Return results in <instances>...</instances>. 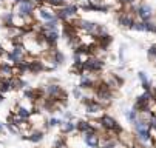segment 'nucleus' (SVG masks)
<instances>
[{
    "instance_id": "f3484780",
    "label": "nucleus",
    "mask_w": 156,
    "mask_h": 148,
    "mask_svg": "<svg viewBox=\"0 0 156 148\" xmlns=\"http://www.w3.org/2000/svg\"><path fill=\"white\" fill-rule=\"evenodd\" d=\"M138 79L141 80V85H142V88H144V91H151V83H150V80H148V77H147V74L144 73V71H139L138 73Z\"/></svg>"
},
{
    "instance_id": "4468645a",
    "label": "nucleus",
    "mask_w": 156,
    "mask_h": 148,
    "mask_svg": "<svg viewBox=\"0 0 156 148\" xmlns=\"http://www.w3.org/2000/svg\"><path fill=\"white\" fill-rule=\"evenodd\" d=\"M43 70H47V67H45V63H43L42 60H31L30 62V67H28V71L30 73L37 74V73H40Z\"/></svg>"
},
{
    "instance_id": "ddd939ff",
    "label": "nucleus",
    "mask_w": 156,
    "mask_h": 148,
    "mask_svg": "<svg viewBox=\"0 0 156 148\" xmlns=\"http://www.w3.org/2000/svg\"><path fill=\"white\" fill-rule=\"evenodd\" d=\"M14 76V68L9 63H0V77L2 79H12Z\"/></svg>"
},
{
    "instance_id": "9d476101",
    "label": "nucleus",
    "mask_w": 156,
    "mask_h": 148,
    "mask_svg": "<svg viewBox=\"0 0 156 148\" xmlns=\"http://www.w3.org/2000/svg\"><path fill=\"white\" fill-rule=\"evenodd\" d=\"M96 80L88 74V73H83L80 76V82H79V88L80 90H94L96 88Z\"/></svg>"
},
{
    "instance_id": "20e7f679",
    "label": "nucleus",
    "mask_w": 156,
    "mask_h": 148,
    "mask_svg": "<svg viewBox=\"0 0 156 148\" xmlns=\"http://www.w3.org/2000/svg\"><path fill=\"white\" fill-rule=\"evenodd\" d=\"M105 67V62L98 56H88L83 60V73H99Z\"/></svg>"
},
{
    "instance_id": "aec40b11",
    "label": "nucleus",
    "mask_w": 156,
    "mask_h": 148,
    "mask_svg": "<svg viewBox=\"0 0 156 148\" xmlns=\"http://www.w3.org/2000/svg\"><path fill=\"white\" fill-rule=\"evenodd\" d=\"M131 29H135V31H138V33H147V25H145V22H141V20H136L135 22V25H133V28Z\"/></svg>"
},
{
    "instance_id": "dca6fc26",
    "label": "nucleus",
    "mask_w": 156,
    "mask_h": 148,
    "mask_svg": "<svg viewBox=\"0 0 156 148\" xmlns=\"http://www.w3.org/2000/svg\"><path fill=\"white\" fill-rule=\"evenodd\" d=\"M60 131L63 134H70V133L76 131V123L73 120H63L62 125H60Z\"/></svg>"
},
{
    "instance_id": "bb28decb",
    "label": "nucleus",
    "mask_w": 156,
    "mask_h": 148,
    "mask_svg": "<svg viewBox=\"0 0 156 148\" xmlns=\"http://www.w3.org/2000/svg\"><path fill=\"white\" fill-rule=\"evenodd\" d=\"M118 2H121L122 5H133V3H135V0H118Z\"/></svg>"
},
{
    "instance_id": "a211bd4d",
    "label": "nucleus",
    "mask_w": 156,
    "mask_h": 148,
    "mask_svg": "<svg viewBox=\"0 0 156 148\" xmlns=\"http://www.w3.org/2000/svg\"><path fill=\"white\" fill-rule=\"evenodd\" d=\"M125 119H127L130 123H135V122L139 119V111H136L135 108L127 110V111H125Z\"/></svg>"
},
{
    "instance_id": "393cba45",
    "label": "nucleus",
    "mask_w": 156,
    "mask_h": 148,
    "mask_svg": "<svg viewBox=\"0 0 156 148\" xmlns=\"http://www.w3.org/2000/svg\"><path fill=\"white\" fill-rule=\"evenodd\" d=\"M145 25H147V33H153V34H156V22H145Z\"/></svg>"
},
{
    "instance_id": "f8f14e48",
    "label": "nucleus",
    "mask_w": 156,
    "mask_h": 148,
    "mask_svg": "<svg viewBox=\"0 0 156 148\" xmlns=\"http://www.w3.org/2000/svg\"><path fill=\"white\" fill-rule=\"evenodd\" d=\"M45 34V42H47V46L51 50V48H56L57 45V42H59V33L57 31H47V33H43Z\"/></svg>"
},
{
    "instance_id": "423d86ee",
    "label": "nucleus",
    "mask_w": 156,
    "mask_h": 148,
    "mask_svg": "<svg viewBox=\"0 0 156 148\" xmlns=\"http://www.w3.org/2000/svg\"><path fill=\"white\" fill-rule=\"evenodd\" d=\"M136 15L139 17L141 22H150L153 17V8L148 3H139L136 8Z\"/></svg>"
},
{
    "instance_id": "7ed1b4c3",
    "label": "nucleus",
    "mask_w": 156,
    "mask_h": 148,
    "mask_svg": "<svg viewBox=\"0 0 156 148\" xmlns=\"http://www.w3.org/2000/svg\"><path fill=\"white\" fill-rule=\"evenodd\" d=\"M77 14H79V6L74 3L65 5L63 8H60L56 12V15L59 17L60 22H73L74 19H77Z\"/></svg>"
},
{
    "instance_id": "6ab92c4d",
    "label": "nucleus",
    "mask_w": 156,
    "mask_h": 148,
    "mask_svg": "<svg viewBox=\"0 0 156 148\" xmlns=\"http://www.w3.org/2000/svg\"><path fill=\"white\" fill-rule=\"evenodd\" d=\"M23 139H28V140H31V142H34V143H39V142L43 139V133H42V131H33L31 134L23 136Z\"/></svg>"
},
{
    "instance_id": "f03ea898",
    "label": "nucleus",
    "mask_w": 156,
    "mask_h": 148,
    "mask_svg": "<svg viewBox=\"0 0 156 148\" xmlns=\"http://www.w3.org/2000/svg\"><path fill=\"white\" fill-rule=\"evenodd\" d=\"M43 91H45V96L48 99H53L56 102H60V103L66 105V91L59 85V83H48Z\"/></svg>"
},
{
    "instance_id": "9b49d317",
    "label": "nucleus",
    "mask_w": 156,
    "mask_h": 148,
    "mask_svg": "<svg viewBox=\"0 0 156 148\" xmlns=\"http://www.w3.org/2000/svg\"><path fill=\"white\" fill-rule=\"evenodd\" d=\"M37 17L40 19V20H43V22H50V20H54L57 15H56V12H53L51 9H48V8H37Z\"/></svg>"
},
{
    "instance_id": "f257e3e1",
    "label": "nucleus",
    "mask_w": 156,
    "mask_h": 148,
    "mask_svg": "<svg viewBox=\"0 0 156 148\" xmlns=\"http://www.w3.org/2000/svg\"><path fill=\"white\" fill-rule=\"evenodd\" d=\"M94 99L104 105V108L113 100V90H111L105 82H98L94 88Z\"/></svg>"
},
{
    "instance_id": "6e6552de",
    "label": "nucleus",
    "mask_w": 156,
    "mask_h": 148,
    "mask_svg": "<svg viewBox=\"0 0 156 148\" xmlns=\"http://www.w3.org/2000/svg\"><path fill=\"white\" fill-rule=\"evenodd\" d=\"M82 139H83V143L88 148H101V145H102V139H101L99 133H87V134H82Z\"/></svg>"
},
{
    "instance_id": "39448f33",
    "label": "nucleus",
    "mask_w": 156,
    "mask_h": 148,
    "mask_svg": "<svg viewBox=\"0 0 156 148\" xmlns=\"http://www.w3.org/2000/svg\"><path fill=\"white\" fill-rule=\"evenodd\" d=\"M37 6H39V3L33 2V0H23V2L17 3V6H16V15L28 19V17L33 15V12L37 9Z\"/></svg>"
},
{
    "instance_id": "c756f323",
    "label": "nucleus",
    "mask_w": 156,
    "mask_h": 148,
    "mask_svg": "<svg viewBox=\"0 0 156 148\" xmlns=\"http://www.w3.org/2000/svg\"><path fill=\"white\" fill-rule=\"evenodd\" d=\"M14 2H16V3H20V2H23V0H14Z\"/></svg>"
},
{
    "instance_id": "7c9ffc66",
    "label": "nucleus",
    "mask_w": 156,
    "mask_h": 148,
    "mask_svg": "<svg viewBox=\"0 0 156 148\" xmlns=\"http://www.w3.org/2000/svg\"><path fill=\"white\" fill-rule=\"evenodd\" d=\"M2 130H3V125H2V123H0V131H2Z\"/></svg>"
},
{
    "instance_id": "2f4dec72",
    "label": "nucleus",
    "mask_w": 156,
    "mask_h": 148,
    "mask_svg": "<svg viewBox=\"0 0 156 148\" xmlns=\"http://www.w3.org/2000/svg\"><path fill=\"white\" fill-rule=\"evenodd\" d=\"M154 67H156V59H154Z\"/></svg>"
},
{
    "instance_id": "a878e982",
    "label": "nucleus",
    "mask_w": 156,
    "mask_h": 148,
    "mask_svg": "<svg viewBox=\"0 0 156 148\" xmlns=\"http://www.w3.org/2000/svg\"><path fill=\"white\" fill-rule=\"evenodd\" d=\"M63 116H65V120H73V113L71 111H63Z\"/></svg>"
},
{
    "instance_id": "cd10ccee",
    "label": "nucleus",
    "mask_w": 156,
    "mask_h": 148,
    "mask_svg": "<svg viewBox=\"0 0 156 148\" xmlns=\"http://www.w3.org/2000/svg\"><path fill=\"white\" fill-rule=\"evenodd\" d=\"M124 50H125L124 46H121V50H119V59H121V60L124 59Z\"/></svg>"
},
{
    "instance_id": "0eeeda50",
    "label": "nucleus",
    "mask_w": 156,
    "mask_h": 148,
    "mask_svg": "<svg viewBox=\"0 0 156 148\" xmlns=\"http://www.w3.org/2000/svg\"><path fill=\"white\" fill-rule=\"evenodd\" d=\"M85 113L88 114V116H91V117H96L98 120L104 116V105L102 103H99L96 99L90 103V105H87L85 107Z\"/></svg>"
},
{
    "instance_id": "1a4fd4ad",
    "label": "nucleus",
    "mask_w": 156,
    "mask_h": 148,
    "mask_svg": "<svg viewBox=\"0 0 156 148\" xmlns=\"http://www.w3.org/2000/svg\"><path fill=\"white\" fill-rule=\"evenodd\" d=\"M135 17H133L131 12H119L118 15V23L122 26V28H133V25H135Z\"/></svg>"
},
{
    "instance_id": "4be33fe9",
    "label": "nucleus",
    "mask_w": 156,
    "mask_h": 148,
    "mask_svg": "<svg viewBox=\"0 0 156 148\" xmlns=\"http://www.w3.org/2000/svg\"><path fill=\"white\" fill-rule=\"evenodd\" d=\"M45 2L48 3V5H51V6H56V8H63L65 5H68L66 3V0H45Z\"/></svg>"
},
{
    "instance_id": "2eb2a0df",
    "label": "nucleus",
    "mask_w": 156,
    "mask_h": 148,
    "mask_svg": "<svg viewBox=\"0 0 156 148\" xmlns=\"http://www.w3.org/2000/svg\"><path fill=\"white\" fill-rule=\"evenodd\" d=\"M96 40H98V45H99L102 50H107V48L110 46V43L113 42V39H111L110 34H102V36L96 37Z\"/></svg>"
},
{
    "instance_id": "b1692460",
    "label": "nucleus",
    "mask_w": 156,
    "mask_h": 148,
    "mask_svg": "<svg viewBox=\"0 0 156 148\" xmlns=\"http://www.w3.org/2000/svg\"><path fill=\"white\" fill-rule=\"evenodd\" d=\"M73 97H74L76 100H82V97H83V94H82V90H80L79 87H76V88H73Z\"/></svg>"
},
{
    "instance_id": "c85d7f7f",
    "label": "nucleus",
    "mask_w": 156,
    "mask_h": 148,
    "mask_svg": "<svg viewBox=\"0 0 156 148\" xmlns=\"http://www.w3.org/2000/svg\"><path fill=\"white\" fill-rule=\"evenodd\" d=\"M0 102H3V94L0 93Z\"/></svg>"
},
{
    "instance_id": "5701e85b",
    "label": "nucleus",
    "mask_w": 156,
    "mask_h": 148,
    "mask_svg": "<svg viewBox=\"0 0 156 148\" xmlns=\"http://www.w3.org/2000/svg\"><path fill=\"white\" fill-rule=\"evenodd\" d=\"M147 57L151 60H154L156 59V45H151V46H148V50H147Z\"/></svg>"
},
{
    "instance_id": "412c9836",
    "label": "nucleus",
    "mask_w": 156,
    "mask_h": 148,
    "mask_svg": "<svg viewBox=\"0 0 156 148\" xmlns=\"http://www.w3.org/2000/svg\"><path fill=\"white\" fill-rule=\"evenodd\" d=\"M62 122H63V120L59 119V117H50L48 122H47V128H54V126H60Z\"/></svg>"
}]
</instances>
